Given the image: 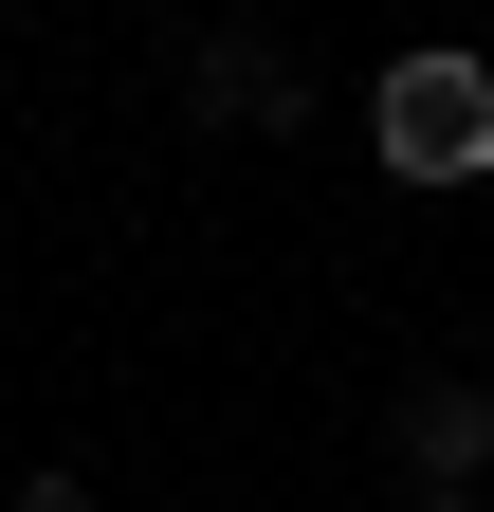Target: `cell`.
<instances>
[{"instance_id": "obj_1", "label": "cell", "mask_w": 494, "mask_h": 512, "mask_svg": "<svg viewBox=\"0 0 494 512\" xmlns=\"http://www.w3.org/2000/svg\"><path fill=\"white\" fill-rule=\"evenodd\" d=\"M366 128H385V165H403V183H494V55H458V37L385 55Z\"/></svg>"}, {"instance_id": "obj_2", "label": "cell", "mask_w": 494, "mask_h": 512, "mask_svg": "<svg viewBox=\"0 0 494 512\" xmlns=\"http://www.w3.org/2000/svg\"><path fill=\"white\" fill-rule=\"evenodd\" d=\"M165 92L202 110V128H312V74H293V37H275V19H202Z\"/></svg>"}, {"instance_id": "obj_3", "label": "cell", "mask_w": 494, "mask_h": 512, "mask_svg": "<svg viewBox=\"0 0 494 512\" xmlns=\"http://www.w3.org/2000/svg\"><path fill=\"white\" fill-rule=\"evenodd\" d=\"M385 439H403V494H476L494 476V384L476 366H421L403 403H385Z\"/></svg>"}, {"instance_id": "obj_4", "label": "cell", "mask_w": 494, "mask_h": 512, "mask_svg": "<svg viewBox=\"0 0 494 512\" xmlns=\"http://www.w3.org/2000/svg\"><path fill=\"white\" fill-rule=\"evenodd\" d=\"M0 512H110V494H92V476H55V458H37V476H0Z\"/></svg>"}]
</instances>
